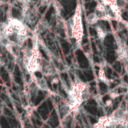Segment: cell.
<instances>
[{
    "label": "cell",
    "mask_w": 128,
    "mask_h": 128,
    "mask_svg": "<svg viewBox=\"0 0 128 128\" xmlns=\"http://www.w3.org/2000/svg\"><path fill=\"white\" fill-rule=\"evenodd\" d=\"M72 18V38L77 44H81L84 36V26L82 20V12L80 3L77 4Z\"/></svg>",
    "instance_id": "6da1fadb"
},
{
    "label": "cell",
    "mask_w": 128,
    "mask_h": 128,
    "mask_svg": "<svg viewBox=\"0 0 128 128\" xmlns=\"http://www.w3.org/2000/svg\"><path fill=\"white\" fill-rule=\"evenodd\" d=\"M94 13L96 15L98 19L100 20H111L108 15V12H107V6L103 5L100 1L96 2V6L95 7Z\"/></svg>",
    "instance_id": "7a4b0ae2"
},
{
    "label": "cell",
    "mask_w": 128,
    "mask_h": 128,
    "mask_svg": "<svg viewBox=\"0 0 128 128\" xmlns=\"http://www.w3.org/2000/svg\"><path fill=\"white\" fill-rule=\"evenodd\" d=\"M94 29L96 30L98 38L100 40H104V38L107 36V29L106 26L103 25L102 24L98 23L96 25H94Z\"/></svg>",
    "instance_id": "3957f363"
},
{
    "label": "cell",
    "mask_w": 128,
    "mask_h": 128,
    "mask_svg": "<svg viewBox=\"0 0 128 128\" xmlns=\"http://www.w3.org/2000/svg\"><path fill=\"white\" fill-rule=\"evenodd\" d=\"M86 20H87V23L90 25H96V24H98V22L100 21V20L98 19V18L96 17V15L93 12L90 14L88 15L87 18H86Z\"/></svg>",
    "instance_id": "277c9868"
},
{
    "label": "cell",
    "mask_w": 128,
    "mask_h": 128,
    "mask_svg": "<svg viewBox=\"0 0 128 128\" xmlns=\"http://www.w3.org/2000/svg\"><path fill=\"white\" fill-rule=\"evenodd\" d=\"M126 4H127L126 0H115L114 2V5L116 6V7L120 11L125 8Z\"/></svg>",
    "instance_id": "5b68a950"
},
{
    "label": "cell",
    "mask_w": 128,
    "mask_h": 128,
    "mask_svg": "<svg viewBox=\"0 0 128 128\" xmlns=\"http://www.w3.org/2000/svg\"><path fill=\"white\" fill-rule=\"evenodd\" d=\"M48 27V23L45 20H42L38 23V26H36V30H38L39 32H43L45 30H47Z\"/></svg>",
    "instance_id": "8992f818"
},
{
    "label": "cell",
    "mask_w": 128,
    "mask_h": 128,
    "mask_svg": "<svg viewBox=\"0 0 128 128\" xmlns=\"http://www.w3.org/2000/svg\"><path fill=\"white\" fill-rule=\"evenodd\" d=\"M52 2H53V0H42L41 4H42V6H46V5L50 4Z\"/></svg>",
    "instance_id": "52a82bcc"
},
{
    "label": "cell",
    "mask_w": 128,
    "mask_h": 128,
    "mask_svg": "<svg viewBox=\"0 0 128 128\" xmlns=\"http://www.w3.org/2000/svg\"><path fill=\"white\" fill-rule=\"evenodd\" d=\"M105 105H106V107H111V106L113 105L112 100H107L105 102Z\"/></svg>",
    "instance_id": "ba28073f"
},
{
    "label": "cell",
    "mask_w": 128,
    "mask_h": 128,
    "mask_svg": "<svg viewBox=\"0 0 128 128\" xmlns=\"http://www.w3.org/2000/svg\"><path fill=\"white\" fill-rule=\"evenodd\" d=\"M4 36H3V32H2V25H0V41H1L3 38Z\"/></svg>",
    "instance_id": "9c48e42d"
},
{
    "label": "cell",
    "mask_w": 128,
    "mask_h": 128,
    "mask_svg": "<svg viewBox=\"0 0 128 128\" xmlns=\"http://www.w3.org/2000/svg\"><path fill=\"white\" fill-rule=\"evenodd\" d=\"M3 4V0H0V5H2Z\"/></svg>",
    "instance_id": "30bf717a"
}]
</instances>
